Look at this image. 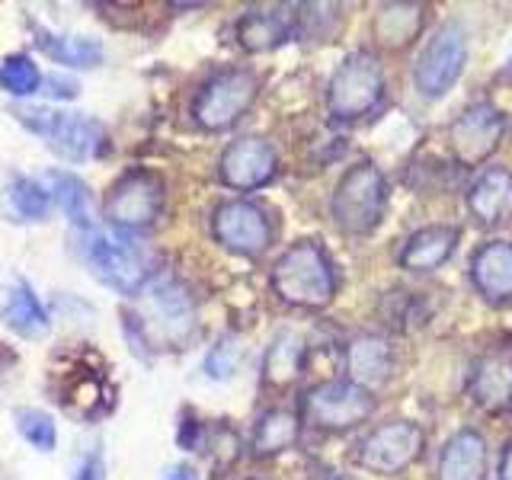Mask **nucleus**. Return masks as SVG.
Segmentation results:
<instances>
[{
	"instance_id": "21",
	"label": "nucleus",
	"mask_w": 512,
	"mask_h": 480,
	"mask_svg": "<svg viewBox=\"0 0 512 480\" xmlns=\"http://www.w3.org/2000/svg\"><path fill=\"white\" fill-rule=\"evenodd\" d=\"M295 29V16L285 10H250L237 23V42L247 52H272Z\"/></svg>"
},
{
	"instance_id": "20",
	"label": "nucleus",
	"mask_w": 512,
	"mask_h": 480,
	"mask_svg": "<svg viewBox=\"0 0 512 480\" xmlns=\"http://www.w3.org/2000/svg\"><path fill=\"white\" fill-rule=\"evenodd\" d=\"M458 247V231L445 228V224H432V228L416 231L404 250H400V266L410 272H432L452 260Z\"/></svg>"
},
{
	"instance_id": "6",
	"label": "nucleus",
	"mask_w": 512,
	"mask_h": 480,
	"mask_svg": "<svg viewBox=\"0 0 512 480\" xmlns=\"http://www.w3.org/2000/svg\"><path fill=\"white\" fill-rule=\"evenodd\" d=\"M384 208H388V183H384L381 170L368 160L349 167L333 192L336 224L349 234H368L381 224Z\"/></svg>"
},
{
	"instance_id": "19",
	"label": "nucleus",
	"mask_w": 512,
	"mask_h": 480,
	"mask_svg": "<svg viewBox=\"0 0 512 480\" xmlns=\"http://www.w3.org/2000/svg\"><path fill=\"white\" fill-rule=\"evenodd\" d=\"M471 397L477 407L490 413L512 410V359L500 352L477 359L471 372Z\"/></svg>"
},
{
	"instance_id": "9",
	"label": "nucleus",
	"mask_w": 512,
	"mask_h": 480,
	"mask_svg": "<svg viewBox=\"0 0 512 480\" xmlns=\"http://www.w3.org/2000/svg\"><path fill=\"white\" fill-rule=\"evenodd\" d=\"M164 212V180L154 170H128L106 196V218L119 231L151 228Z\"/></svg>"
},
{
	"instance_id": "29",
	"label": "nucleus",
	"mask_w": 512,
	"mask_h": 480,
	"mask_svg": "<svg viewBox=\"0 0 512 480\" xmlns=\"http://www.w3.org/2000/svg\"><path fill=\"white\" fill-rule=\"evenodd\" d=\"M42 84L39 64L29 55H10L0 61V87L10 96H32Z\"/></svg>"
},
{
	"instance_id": "23",
	"label": "nucleus",
	"mask_w": 512,
	"mask_h": 480,
	"mask_svg": "<svg viewBox=\"0 0 512 480\" xmlns=\"http://www.w3.org/2000/svg\"><path fill=\"white\" fill-rule=\"evenodd\" d=\"M298 436H301V416L295 410L276 407V410H266L260 420H256L250 448L256 458H272L285 452V448H292Z\"/></svg>"
},
{
	"instance_id": "7",
	"label": "nucleus",
	"mask_w": 512,
	"mask_h": 480,
	"mask_svg": "<svg viewBox=\"0 0 512 480\" xmlns=\"http://www.w3.org/2000/svg\"><path fill=\"white\" fill-rule=\"evenodd\" d=\"M260 80L247 68H228L212 74L192 100V119L205 132H224L253 106Z\"/></svg>"
},
{
	"instance_id": "28",
	"label": "nucleus",
	"mask_w": 512,
	"mask_h": 480,
	"mask_svg": "<svg viewBox=\"0 0 512 480\" xmlns=\"http://www.w3.org/2000/svg\"><path fill=\"white\" fill-rule=\"evenodd\" d=\"M55 186V202L71 224L90 231V189L87 183L74 173H52Z\"/></svg>"
},
{
	"instance_id": "40",
	"label": "nucleus",
	"mask_w": 512,
	"mask_h": 480,
	"mask_svg": "<svg viewBox=\"0 0 512 480\" xmlns=\"http://www.w3.org/2000/svg\"><path fill=\"white\" fill-rule=\"evenodd\" d=\"M509 74H512V58H509Z\"/></svg>"
},
{
	"instance_id": "8",
	"label": "nucleus",
	"mask_w": 512,
	"mask_h": 480,
	"mask_svg": "<svg viewBox=\"0 0 512 480\" xmlns=\"http://www.w3.org/2000/svg\"><path fill=\"white\" fill-rule=\"evenodd\" d=\"M468 61V36L458 23H445L429 36L420 58H416L413 80L426 100H439L458 84Z\"/></svg>"
},
{
	"instance_id": "32",
	"label": "nucleus",
	"mask_w": 512,
	"mask_h": 480,
	"mask_svg": "<svg viewBox=\"0 0 512 480\" xmlns=\"http://www.w3.org/2000/svg\"><path fill=\"white\" fill-rule=\"evenodd\" d=\"M10 202H13L16 212H20L23 218H29V221H42L48 215V192L36 180H26V176L13 180Z\"/></svg>"
},
{
	"instance_id": "11",
	"label": "nucleus",
	"mask_w": 512,
	"mask_h": 480,
	"mask_svg": "<svg viewBox=\"0 0 512 480\" xmlns=\"http://www.w3.org/2000/svg\"><path fill=\"white\" fill-rule=\"evenodd\" d=\"M212 234L215 240L237 256H260L272 244V218L263 205L247 199L221 202L212 215Z\"/></svg>"
},
{
	"instance_id": "4",
	"label": "nucleus",
	"mask_w": 512,
	"mask_h": 480,
	"mask_svg": "<svg viewBox=\"0 0 512 480\" xmlns=\"http://www.w3.org/2000/svg\"><path fill=\"white\" fill-rule=\"evenodd\" d=\"M16 119H20L32 135H39L55 154H61L64 160H74V164L100 157L109 148L103 125L90 116H80V112L16 106Z\"/></svg>"
},
{
	"instance_id": "10",
	"label": "nucleus",
	"mask_w": 512,
	"mask_h": 480,
	"mask_svg": "<svg viewBox=\"0 0 512 480\" xmlns=\"http://www.w3.org/2000/svg\"><path fill=\"white\" fill-rule=\"evenodd\" d=\"M372 410H375L372 391H365L352 381L317 384V388H311L301 400L304 420L327 432H343V429L359 426L372 416Z\"/></svg>"
},
{
	"instance_id": "31",
	"label": "nucleus",
	"mask_w": 512,
	"mask_h": 480,
	"mask_svg": "<svg viewBox=\"0 0 512 480\" xmlns=\"http://www.w3.org/2000/svg\"><path fill=\"white\" fill-rule=\"evenodd\" d=\"M16 429H20V436L32 448H39V452H52L55 442H58L55 420L45 410H32V407L16 410Z\"/></svg>"
},
{
	"instance_id": "3",
	"label": "nucleus",
	"mask_w": 512,
	"mask_h": 480,
	"mask_svg": "<svg viewBox=\"0 0 512 480\" xmlns=\"http://www.w3.org/2000/svg\"><path fill=\"white\" fill-rule=\"evenodd\" d=\"M135 330L148 343L176 346L196 330V304L183 282L154 279L138 292Z\"/></svg>"
},
{
	"instance_id": "2",
	"label": "nucleus",
	"mask_w": 512,
	"mask_h": 480,
	"mask_svg": "<svg viewBox=\"0 0 512 480\" xmlns=\"http://www.w3.org/2000/svg\"><path fill=\"white\" fill-rule=\"evenodd\" d=\"M80 256H84L87 269L96 279L125 298H135L151 282L154 272L148 247H141L138 240L128 237H106L100 231H87L84 240H80Z\"/></svg>"
},
{
	"instance_id": "13",
	"label": "nucleus",
	"mask_w": 512,
	"mask_h": 480,
	"mask_svg": "<svg viewBox=\"0 0 512 480\" xmlns=\"http://www.w3.org/2000/svg\"><path fill=\"white\" fill-rule=\"evenodd\" d=\"M506 135V116L490 103H474L448 128V148L461 167L484 164Z\"/></svg>"
},
{
	"instance_id": "1",
	"label": "nucleus",
	"mask_w": 512,
	"mask_h": 480,
	"mask_svg": "<svg viewBox=\"0 0 512 480\" xmlns=\"http://www.w3.org/2000/svg\"><path fill=\"white\" fill-rule=\"evenodd\" d=\"M272 292L292 308H327L336 295V269L324 247L298 240L272 266Z\"/></svg>"
},
{
	"instance_id": "24",
	"label": "nucleus",
	"mask_w": 512,
	"mask_h": 480,
	"mask_svg": "<svg viewBox=\"0 0 512 480\" xmlns=\"http://www.w3.org/2000/svg\"><path fill=\"white\" fill-rule=\"evenodd\" d=\"M4 320L13 333H20L23 340H42V336L52 330V320H48L42 301L26 282H16L7 295L4 304Z\"/></svg>"
},
{
	"instance_id": "36",
	"label": "nucleus",
	"mask_w": 512,
	"mask_h": 480,
	"mask_svg": "<svg viewBox=\"0 0 512 480\" xmlns=\"http://www.w3.org/2000/svg\"><path fill=\"white\" fill-rule=\"evenodd\" d=\"M48 87H52L48 93H52V96H61V100H71V96H77V84H74V80L52 77V80H48Z\"/></svg>"
},
{
	"instance_id": "15",
	"label": "nucleus",
	"mask_w": 512,
	"mask_h": 480,
	"mask_svg": "<svg viewBox=\"0 0 512 480\" xmlns=\"http://www.w3.org/2000/svg\"><path fill=\"white\" fill-rule=\"evenodd\" d=\"M391 368H394V349L384 336L365 333V336H356V340L349 343L346 372H349L352 384H359V388H365V391L381 388V384L391 378Z\"/></svg>"
},
{
	"instance_id": "30",
	"label": "nucleus",
	"mask_w": 512,
	"mask_h": 480,
	"mask_svg": "<svg viewBox=\"0 0 512 480\" xmlns=\"http://www.w3.org/2000/svg\"><path fill=\"white\" fill-rule=\"evenodd\" d=\"M240 362H244V343H240L234 333H224V336H218V343L208 349L205 375L212 381H228L240 368Z\"/></svg>"
},
{
	"instance_id": "37",
	"label": "nucleus",
	"mask_w": 512,
	"mask_h": 480,
	"mask_svg": "<svg viewBox=\"0 0 512 480\" xmlns=\"http://www.w3.org/2000/svg\"><path fill=\"white\" fill-rule=\"evenodd\" d=\"M500 480H512V442L503 448V458H500Z\"/></svg>"
},
{
	"instance_id": "33",
	"label": "nucleus",
	"mask_w": 512,
	"mask_h": 480,
	"mask_svg": "<svg viewBox=\"0 0 512 480\" xmlns=\"http://www.w3.org/2000/svg\"><path fill=\"white\" fill-rule=\"evenodd\" d=\"M202 448H208L212 455L215 468H231L240 455V436L231 426H215V429H205V442Z\"/></svg>"
},
{
	"instance_id": "25",
	"label": "nucleus",
	"mask_w": 512,
	"mask_h": 480,
	"mask_svg": "<svg viewBox=\"0 0 512 480\" xmlns=\"http://www.w3.org/2000/svg\"><path fill=\"white\" fill-rule=\"evenodd\" d=\"M39 32V48L55 58L58 64H68V68H96L103 61V45L100 39H90V36H55V32Z\"/></svg>"
},
{
	"instance_id": "27",
	"label": "nucleus",
	"mask_w": 512,
	"mask_h": 480,
	"mask_svg": "<svg viewBox=\"0 0 512 480\" xmlns=\"http://www.w3.org/2000/svg\"><path fill=\"white\" fill-rule=\"evenodd\" d=\"M74 378L64 384V407L68 410H77L80 416H96V413H103L109 404H106V384L103 378L90 372V368H74Z\"/></svg>"
},
{
	"instance_id": "17",
	"label": "nucleus",
	"mask_w": 512,
	"mask_h": 480,
	"mask_svg": "<svg viewBox=\"0 0 512 480\" xmlns=\"http://www.w3.org/2000/svg\"><path fill=\"white\" fill-rule=\"evenodd\" d=\"M471 279L487 301H512V244L493 240V244L480 247L471 260Z\"/></svg>"
},
{
	"instance_id": "38",
	"label": "nucleus",
	"mask_w": 512,
	"mask_h": 480,
	"mask_svg": "<svg viewBox=\"0 0 512 480\" xmlns=\"http://www.w3.org/2000/svg\"><path fill=\"white\" fill-rule=\"evenodd\" d=\"M10 356H7V352H4V346H0V368H4V362H7Z\"/></svg>"
},
{
	"instance_id": "35",
	"label": "nucleus",
	"mask_w": 512,
	"mask_h": 480,
	"mask_svg": "<svg viewBox=\"0 0 512 480\" xmlns=\"http://www.w3.org/2000/svg\"><path fill=\"white\" fill-rule=\"evenodd\" d=\"M160 480H199V474L192 464H170V468H164V474H160Z\"/></svg>"
},
{
	"instance_id": "39",
	"label": "nucleus",
	"mask_w": 512,
	"mask_h": 480,
	"mask_svg": "<svg viewBox=\"0 0 512 480\" xmlns=\"http://www.w3.org/2000/svg\"><path fill=\"white\" fill-rule=\"evenodd\" d=\"M336 480H359V477H336Z\"/></svg>"
},
{
	"instance_id": "22",
	"label": "nucleus",
	"mask_w": 512,
	"mask_h": 480,
	"mask_svg": "<svg viewBox=\"0 0 512 480\" xmlns=\"http://www.w3.org/2000/svg\"><path fill=\"white\" fill-rule=\"evenodd\" d=\"M304 368V340L295 330H279L272 336L263 356V381L269 388H288L295 384Z\"/></svg>"
},
{
	"instance_id": "5",
	"label": "nucleus",
	"mask_w": 512,
	"mask_h": 480,
	"mask_svg": "<svg viewBox=\"0 0 512 480\" xmlns=\"http://www.w3.org/2000/svg\"><path fill=\"white\" fill-rule=\"evenodd\" d=\"M384 96V71L372 52H352L340 61L327 87V106L333 119H362Z\"/></svg>"
},
{
	"instance_id": "26",
	"label": "nucleus",
	"mask_w": 512,
	"mask_h": 480,
	"mask_svg": "<svg viewBox=\"0 0 512 480\" xmlns=\"http://www.w3.org/2000/svg\"><path fill=\"white\" fill-rule=\"evenodd\" d=\"M423 29V7L420 4H384L375 16V36L381 45L400 48L413 42Z\"/></svg>"
},
{
	"instance_id": "18",
	"label": "nucleus",
	"mask_w": 512,
	"mask_h": 480,
	"mask_svg": "<svg viewBox=\"0 0 512 480\" xmlns=\"http://www.w3.org/2000/svg\"><path fill=\"white\" fill-rule=\"evenodd\" d=\"M487 442L474 429H461L445 442L436 480H484Z\"/></svg>"
},
{
	"instance_id": "14",
	"label": "nucleus",
	"mask_w": 512,
	"mask_h": 480,
	"mask_svg": "<svg viewBox=\"0 0 512 480\" xmlns=\"http://www.w3.org/2000/svg\"><path fill=\"white\" fill-rule=\"evenodd\" d=\"M279 170V154L263 138H237L224 148L218 160V176L228 189L250 192L272 183Z\"/></svg>"
},
{
	"instance_id": "12",
	"label": "nucleus",
	"mask_w": 512,
	"mask_h": 480,
	"mask_svg": "<svg viewBox=\"0 0 512 480\" xmlns=\"http://www.w3.org/2000/svg\"><path fill=\"white\" fill-rule=\"evenodd\" d=\"M426 432L410 420H391L368 432L359 445L362 468L375 474H400L423 455Z\"/></svg>"
},
{
	"instance_id": "16",
	"label": "nucleus",
	"mask_w": 512,
	"mask_h": 480,
	"mask_svg": "<svg viewBox=\"0 0 512 480\" xmlns=\"http://www.w3.org/2000/svg\"><path fill=\"white\" fill-rule=\"evenodd\" d=\"M468 208L484 228L509 221L512 218V173L506 167H487L468 189Z\"/></svg>"
},
{
	"instance_id": "34",
	"label": "nucleus",
	"mask_w": 512,
	"mask_h": 480,
	"mask_svg": "<svg viewBox=\"0 0 512 480\" xmlns=\"http://www.w3.org/2000/svg\"><path fill=\"white\" fill-rule=\"evenodd\" d=\"M74 480H106V461H103V455H100V452H96V448L77 461Z\"/></svg>"
}]
</instances>
